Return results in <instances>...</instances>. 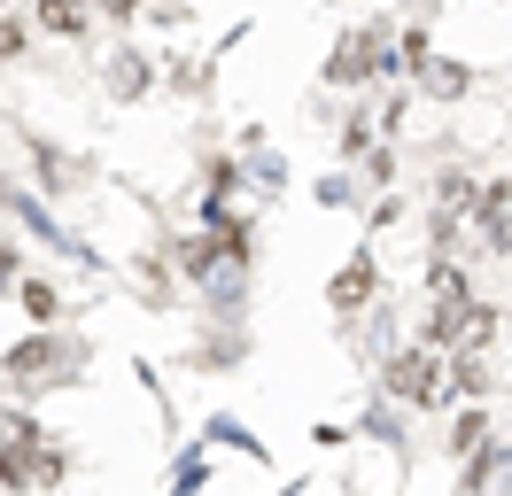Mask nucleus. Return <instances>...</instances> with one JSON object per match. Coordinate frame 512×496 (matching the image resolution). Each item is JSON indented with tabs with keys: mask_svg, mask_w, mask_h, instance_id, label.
<instances>
[{
	"mask_svg": "<svg viewBox=\"0 0 512 496\" xmlns=\"http://www.w3.org/2000/svg\"><path fill=\"white\" fill-rule=\"evenodd\" d=\"M78 365H86V341H78V334H55V326H39L32 341H16V349L0 357V388L39 396V388H63Z\"/></svg>",
	"mask_w": 512,
	"mask_h": 496,
	"instance_id": "nucleus-1",
	"label": "nucleus"
},
{
	"mask_svg": "<svg viewBox=\"0 0 512 496\" xmlns=\"http://www.w3.org/2000/svg\"><path fill=\"white\" fill-rule=\"evenodd\" d=\"M381 396L388 403H427V411H443L450 388H443V365H435V349H388L381 357Z\"/></svg>",
	"mask_w": 512,
	"mask_h": 496,
	"instance_id": "nucleus-2",
	"label": "nucleus"
},
{
	"mask_svg": "<svg viewBox=\"0 0 512 496\" xmlns=\"http://www.w3.org/2000/svg\"><path fill=\"white\" fill-rule=\"evenodd\" d=\"M396 70V47H388V24H357L342 31V47L326 55V86H373Z\"/></svg>",
	"mask_w": 512,
	"mask_h": 496,
	"instance_id": "nucleus-3",
	"label": "nucleus"
},
{
	"mask_svg": "<svg viewBox=\"0 0 512 496\" xmlns=\"http://www.w3.org/2000/svg\"><path fill=\"white\" fill-rule=\"evenodd\" d=\"M373 287H381V264H373V248H357L342 272L326 279V310H342V318H357V310H373Z\"/></svg>",
	"mask_w": 512,
	"mask_h": 496,
	"instance_id": "nucleus-4",
	"label": "nucleus"
},
{
	"mask_svg": "<svg viewBox=\"0 0 512 496\" xmlns=\"http://www.w3.org/2000/svg\"><path fill=\"white\" fill-rule=\"evenodd\" d=\"M24 148H32V171H39V194H78L86 186V163L78 155H63L47 132H24Z\"/></svg>",
	"mask_w": 512,
	"mask_h": 496,
	"instance_id": "nucleus-5",
	"label": "nucleus"
},
{
	"mask_svg": "<svg viewBox=\"0 0 512 496\" xmlns=\"http://www.w3.org/2000/svg\"><path fill=\"white\" fill-rule=\"evenodd\" d=\"M101 86H109V101H140V93L156 86V70H148V55H140V47H117V55H109V70H101Z\"/></svg>",
	"mask_w": 512,
	"mask_h": 496,
	"instance_id": "nucleus-6",
	"label": "nucleus"
},
{
	"mask_svg": "<svg viewBox=\"0 0 512 496\" xmlns=\"http://www.w3.org/2000/svg\"><path fill=\"white\" fill-rule=\"evenodd\" d=\"M419 93H427V101H466V93H474V70H466V62H419Z\"/></svg>",
	"mask_w": 512,
	"mask_h": 496,
	"instance_id": "nucleus-7",
	"label": "nucleus"
},
{
	"mask_svg": "<svg viewBox=\"0 0 512 496\" xmlns=\"http://www.w3.org/2000/svg\"><path fill=\"white\" fill-rule=\"evenodd\" d=\"M32 24L47 39H86V8L78 0H32Z\"/></svg>",
	"mask_w": 512,
	"mask_h": 496,
	"instance_id": "nucleus-8",
	"label": "nucleus"
},
{
	"mask_svg": "<svg viewBox=\"0 0 512 496\" xmlns=\"http://www.w3.org/2000/svg\"><path fill=\"white\" fill-rule=\"evenodd\" d=\"M474 194H481L474 171H443V179H435V217H466V210H474Z\"/></svg>",
	"mask_w": 512,
	"mask_h": 496,
	"instance_id": "nucleus-9",
	"label": "nucleus"
},
{
	"mask_svg": "<svg viewBox=\"0 0 512 496\" xmlns=\"http://www.w3.org/2000/svg\"><path fill=\"white\" fill-rule=\"evenodd\" d=\"M481 442H489V411H481V403H474V411H458V419H450L443 450H450V458H474Z\"/></svg>",
	"mask_w": 512,
	"mask_h": 496,
	"instance_id": "nucleus-10",
	"label": "nucleus"
},
{
	"mask_svg": "<svg viewBox=\"0 0 512 496\" xmlns=\"http://www.w3.org/2000/svg\"><path fill=\"white\" fill-rule=\"evenodd\" d=\"M241 357H249V341H241V334H218V341H202L187 365L194 372H218V365H241Z\"/></svg>",
	"mask_w": 512,
	"mask_h": 496,
	"instance_id": "nucleus-11",
	"label": "nucleus"
},
{
	"mask_svg": "<svg viewBox=\"0 0 512 496\" xmlns=\"http://www.w3.org/2000/svg\"><path fill=\"white\" fill-rule=\"evenodd\" d=\"M357 427L373 434V442H388V450H404V419H396V403H381V396H373V403H365V419H357Z\"/></svg>",
	"mask_w": 512,
	"mask_h": 496,
	"instance_id": "nucleus-12",
	"label": "nucleus"
},
{
	"mask_svg": "<svg viewBox=\"0 0 512 496\" xmlns=\"http://www.w3.org/2000/svg\"><path fill=\"white\" fill-rule=\"evenodd\" d=\"M241 179H249L256 194H280V179H288V163H280L272 148H249V171H241Z\"/></svg>",
	"mask_w": 512,
	"mask_h": 496,
	"instance_id": "nucleus-13",
	"label": "nucleus"
},
{
	"mask_svg": "<svg viewBox=\"0 0 512 496\" xmlns=\"http://www.w3.org/2000/svg\"><path fill=\"white\" fill-rule=\"evenodd\" d=\"M24 310H32L39 326H55V318H63V295H55L47 279H24Z\"/></svg>",
	"mask_w": 512,
	"mask_h": 496,
	"instance_id": "nucleus-14",
	"label": "nucleus"
},
{
	"mask_svg": "<svg viewBox=\"0 0 512 496\" xmlns=\"http://www.w3.org/2000/svg\"><path fill=\"white\" fill-rule=\"evenodd\" d=\"M202 481H210V465H202V450L171 465V496H194V489H202Z\"/></svg>",
	"mask_w": 512,
	"mask_h": 496,
	"instance_id": "nucleus-15",
	"label": "nucleus"
},
{
	"mask_svg": "<svg viewBox=\"0 0 512 496\" xmlns=\"http://www.w3.org/2000/svg\"><path fill=\"white\" fill-rule=\"evenodd\" d=\"M489 341H497V310L474 303V318H466V341H458V349H489Z\"/></svg>",
	"mask_w": 512,
	"mask_h": 496,
	"instance_id": "nucleus-16",
	"label": "nucleus"
},
{
	"mask_svg": "<svg viewBox=\"0 0 512 496\" xmlns=\"http://www.w3.org/2000/svg\"><path fill=\"white\" fill-rule=\"evenodd\" d=\"M365 148H373V117L350 109V117H342V155H365Z\"/></svg>",
	"mask_w": 512,
	"mask_h": 496,
	"instance_id": "nucleus-17",
	"label": "nucleus"
},
{
	"mask_svg": "<svg viewBox=\"0 0 512 496\" xmlns=\"http://www.w3.org/2000/svg\"><path fill=\"white\" fill-rule=\"evenodd\" d=\"M24 279V248H16V233H0V295Z\"/></svg>",
	"mask_w": 512,
	"mask_h": 496,
	"instance_id": "nucleus-18",
	"label": "nucleus"
},
{
	"mask_svg": "<svg viewBox=\"0 0 512 496\" xmlns=\"http://www.w3.org/2000/svg\"><path fill=\"white\" fill-rule=\"evenodd\" d=\"M202 434H210V442H225V450H256V434H241L233 419H210ZM256 458H264V450H256Z\"/></svg>",
	"mask_w": 512,
	"mask_h": 496,
	"instance_id": "nucleus-19",
	"label": "nucleus"
},
{
	"mask_svg": "<svg viewBox=\"0 0 512 496\" xmlns=\"http://www.w3.org/2000/svg\"><path fill=\"white\" fill-rule=\"evenodd\" d=\"M319 202H326V210H350V202H357V179H342V171L319 179Z\"/></svg>",
	"mask_w": 512,
	"mask_h": 496,
	"instance_id": "nucleus-20",
	"label": "nucleus"
},
{
	"mask_svg": "<svg viewBox=\"0 0 512 496\" xmlns=\"http://www.w3.org/2000/svg\"><path fill=\"white\" fill-rule=\"evenodd\" d=\"M24 39H32V31L16 24V16H0V62H16V55H24Z\"/></svg>",
	"mask_w": 512,
	"mask_h": 496,
	"instance_id": "nucleus-21",
	"label": "nucleus"
},
{
	"mask_svg": "<svg viewBox=\"0 0 512 496\" xmlns=\"http://www.w3.org/2000/svg\"><path fill=\"white\" fill-rule=\"evenodd\" d=\"M365 179L388 186V179H396V155H388V148H365Z\"/></svg>",
	"mask_w": 512,
	"mask_h": 496,
	"instance_id": "nucleus-22",
	"label": "nucleus"
},
{
	"mask_svg": "<svg viewBox=\"0 0 512 496\" xmlns=\"http://www.w3.org/2000/svg\"><path fill=\"white\" fill-rule=\"evenodd\" d=\"M101 8H109V16H117V24H132V16H140V8H148V0H101Z\"/></svg>",
	"mask_w": 512,
	"mask_h": 496,
	"instance_id": "nucleus-23",
	"label": "nucleus"
},
{
	"mask_svg": "<svg viewBox=\"0 0 512 496\" xmlns=\"http://www.w3.org/2000/svg\"><path fill=\"white\" fill-rule=\"evenodd\" d=\"M505 86H512V70H505Z\"/></svg>",
	"mask_w": 512,
	"mask_h": 496,
	"instance_id": "nucleus-24",
	"label": "nucleus"
}]
</instances>
